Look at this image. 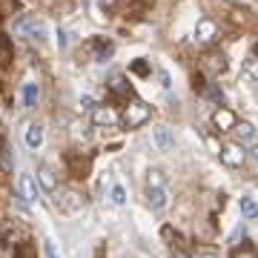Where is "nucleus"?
<instances>
[{
	"mask_svg": "<svg viewBox=\"0 0 258 258\" xmlns=\"http://www.w3.org/2000/svg\"><path fill=\"white\" fill-rule=\"evenodd\" d=\"M247 155L252 158V161H258V147H252V149H249V152H247Z\"/></svg>",
	"mask_w": 258,
	"mask_h": 258,
	"instance_id": "29",
	"label": "nucleus"
},
{
	"mask_svg": "<svg viewBox=\"0 0 258 258\" xmlns=\"http://www.w3.org/2000/svg\"><path fill=\"white\" fill-rule=\"evenodd\" d=\"M109 86H112V92H115V95H129V92H132V89H129V83L123 81L120 75H115V78H112Z\"/></svg>",
	"mask_w": 258,
	"mask_h": 258,
	"instance_id": "21",
	"label": "nucleus"
},
{
	"mask_svg": "<svg viewBox=\"0 0 258 258\" xmlns=\"http://www.w3.org/2000/svg\"><path fill=\"white\" fill-rule=\"evenodd\" d=\"M15 29H18V32H23V35H29V37H43V35H46V26H43L37 18L18 20V23H15Z\"/></svg>",
	"mask_w": 258,
	"mask_h": 258,
	"instance_id": "8",
	"label": "nucleus"
},
{
	"mask_svg": "<svg viewBox=\"0 0 258 258\" xmlns=\"http://www.w3.org/2000/svg\"><path fill=\"white\" fill-rule=\"evenodd\" d=\"M252 57H258V40H255V46H252Z\"/></svg>",
	"mask_w": 258,
	"mask_h": 258,
	"instance_id": "32",
	"label": "nucleus"
},
{
	"mask_svg": "<svg viewBox=\"0 0 258 258\" xmlns=\"http://www.w3.org/2000/svg\"><path fill=\"white\" fill-rule=\"evenodd\" d=\"M218 155H221V164L230 166V169H238V166H244V161H247V152H244V147L241 144H221V149H218Z\"/></svg>",
	"mask_w": 258,
	"mask_h": 258,
	"instance_id": "2",
	"label": "nucleus"
},
{
	"mask_svg": "<svg viewBox=\"0 0 258 258\" xmlns=\"http://www.w3.org/2000/svg\"><path fill=\"white\" fill-rule=\"evenodd\" d=\"M43 255L46 258H57V252H55V241H43Z\"/></svg>",
	"mask_w": 258,
	"mask_h": 258,
	"instance_id": "24",
	"label": "nucleus"
},
{
	"mask_svg": "<svg viewBox=\"0 0 258 258\" xmlns=\"http://www.w3.org/2000/svg\"><path fill=\"white\" fill-rule=\"evenodd\" d=\"M109 198H112V204L123 207V204H126V189H123L120 184H115V186H112V192H109Z\"/></svg>",
	"mask_w": 258,
	"mask_h": 258,
	"instance_id": "22",
	"label": "nucleus"
},
{
	"mask_svg": "<svg viewBox=\"0 0 258 258\" xmlns=\"http://www.w3.org/2000/svg\"><path fill=\"white\" fill-rule=\"evenodd\" d=\"M92 46H95V57L98 60H106V57L115 52V46H112L109 40H103V37H98V40H92Z\"/></svg>",
	"mask_w": 258,
	"mask_h": 258,
	"instance_id": "18",
	"label": "nucleus"
},
{
	"mask_svg": "<svg viewBox=\"0 0 258 258\" xmlns=\"http://www.w3.org/2000/svg\"><path fill=\"white\" fill-rule=\"evenodd\" d=\"M235 123H238V118H235V112L230 106H218V109L212 112V126L218 129V132H232Z\"/></svg>",
	"mask_w": 258,
	"mask_h": 258,
	"instance_id": "4",
	"label": "nucleus"
},
{
	"mask_svg": "<svg viewBox=\"0 0 258 258\" xmlns=\"http://www.w3.org/2000/svg\"><path fill=\"white\" fill-rule=\"evenodd\" d=\"M207 69H210L212 75L224 72V69H227V57H224V55H210V57H207Z\"/></svg>",
	"mask_w": 258,
	"mask_h": 258,
	"instance_id": "20",
	"label": "nucleus"
},
{
	"mask_svg": "<svg viewBox=\"0 0 258 258\" xmlns=\"http://www.w3.org/2000/svg\"><path fill=\"white\" fill-rule=\"evenodd\" d=\"M241 215H244V221L258 218V204H255L252 195H244V198H241Z\"/></svg>",
	"mask_w": 258,
	"mask_h": 258,
	"instance_id": "16",
	"label": "nucleus"
},
{
	"mask_svg": "<svg viewBox=\"0 0 258 258\" xmlns=\"http://www.w3.org/2000/svg\"><path fill=\"white\" fill-rule=\"evenodd\" d=\"M232 132L238 135L241 147H244V144H252V141H255V135H258L255 123H249V120H238V123H235V129H232Z\"/></svg>",
	"mask_w": 258,
	"mask_h": 258,
	"instance_id": "11",
	"label": "nucleus"
},
{
	"mask_svg": "<svg viewBox=\"0 0 258 258\" xmlns=\"http://www.w3.org/2000/svg\"><path fill=\"white\" fill-rule=\"evenodd\" d=\"M18 189H20V198L26 204H35L37 198H40V189H37V181L32 172H23V175L18 178Z\"/></svg>",
	"mask_w": 258,
	"mask_h": 258,
	"instance_id": "5",
	"label": "nucleus"
},
{
	"mask_svg": "<svg viewBox=\"0 0 258 258\" xmlns=\"http://www.w3.org/2000/svg\"><path fill=\"white\" fill-rule=\"evenodd\" d=\"M81 109H95L92 95H81Z\"/></svg>",
	"mask_w": 258,
	"mask_h": 258,
	"instance_id": "25",
	"label": "nucleus"
},
{
	"mask_svg": "<svg viewBox=\"0 0 258 258\" xmlns=\"http://www.w3.org/2000/svg\"><path fill=\"white\" fill-rule=\"evenodd\" d=\"M57 210L60 212H81L83 210V198L75 189H69V192H63L60 198H57Z\"/></svg>",
	"mask_w": 258,
	"mask_h": 258,
	"instance_id": "9",
	"label": "nucleus"
},
{
	"mask_svg": "<svg viewBox=\"0 0 258 258\" xmlns=\"http://www.w3.org/2000/svg\"><path fill=\"white\" fill-rule=\"evenodd\" d=\"M37 186L40 189H46V192H57V175L52 166H37Z\"/></svg>",
	"mask_w": 258,
	"mask_h": 258,
	"instance_id": "7",
	"label": "nucleus"
},
{
	"mask_svg": "<svg viewBox=\"0 0 258 258\" xmlns=\"http://www.w3.org/2000/svg\"><path fill=\"white\" fill-rule=\"evenodd\" d=\"M147 189H166V172L164 169H149L147 172Z\"/></svg>",
	"mask_w": 258,
	"mask_h": 258,
	"instance_id": "15",
	"label": "nucleus"
},
{
	"mask_svg": "<svg viewBox=\"0 0 258 258\" xmlns=\"http://www.w3.org/2000/svg\"><path fill=\"white\" fill-rule=\"evenodd\" d=\"M169 258H192V255H189V252H186V249L175 247V249H172V252H169Z\"/></svg>",
	"mask_w": 258,
	"mask_h": 258,
	"instance_id": "26",
	"label": "nucleus"
},
{
	"mask_svg": "<svg viewBox=\"0 0 258 258\" xmlns=\"http://www.w3.org/2000/svg\"><path fill=\"white\" fill-rule=\"evenodd\" d=\"M152 141H155V147L161 149V152L172 149V144H175V138H172V129L166 126V123H158V126H152Z\"/></svg>",
	"mask_w": 258,
	"mask_h": 258,
	"instance_id": "6",
	"label": "nucleus"
},
{
	"mask_svg": "<svg viewBox=\"0 0 258 258\" xmlns=\"http://www.w3.org/2000/svg\"><path fill=\"white\" fill-rule=\"evenodd\" d=\"M0 161H3V166H6V169H12V161H9V149H3V152H0Z\"/></svg>",
	"mask_w": 258,
	"mask_h": 258,
	"instance_id": "27",
	"label": "nucleus"
},
{
	"mask_svg": "<svg viewBox=\"0 0 258 258\" xmlns=\"http://www.w3.org/2000/svg\"><path fill=\"white\" fill-rule=\"evenodd\" d=\"M241 78L244 83H258V57H247L241 63Z\"/></svg>",
	"mask_w": 258,
	"mask_h": 258,
	"instance_id": "14",
	"label": "nucleus"
},
{
	"mask_svg": "<svg viewBox=\"0 0 258 258\" xmlns=\"http://www.w3.org/2000/svg\"><path fill=\"white\" fill-rule=\"evenodd\" d=\"M198 258H218V255H212V252H201Z\"/></svg>",
	"mask_w": 258,
	"mask_h": 258,
	"instance_id": "31",
	"label": "nucleus"
},
{
	"mask_svg": "<svg viewBox=\"0 0 258 258\" xmlns=\"http://www.w3.org/2000/svg\"><path fill=\"white\" fill-rule=\"evenodd\" d=\"M149 115H152L149 103L132 101L126 109H123V115H120V123H123V129H138V126H144V123L149 120Z\"/></svg>",
	"mask_w": 258,
	"mask_h": 258,
	"instance_id": "1",
	"label": "nucleus"
},
{
	"mask_svg": "<svg viewBox=\"0 0 258 258\" xmlns=\"http://www.w3.org/2000/svg\"><path fill=\"white\" fill-rule=\"evenodd\" d=\"M37 98H40L37 83H26V86H23V106H26V109H35V106H37Z\"/></svg>",
	"mask_w": 258,
	"mask_h": 258,
	"instance_id": "17",
	"label": "nucleus"
},
{
	"mask_svg": "<svg viewBox=\"0 0 258 258\" xmlns=\"http://www.w3.org/2000/svg\"><path fill=\"white\" fill-rule=\"evenodd\" d=\"M227 3H232V6H244L247 0H227Z\"/></svg>",
	"mask_w": 258,
	"mask_h": 258,
	"instance_id": "30",
	"label": "nucleus"
},
{
	"mask_svg": "<svg viewBox=\"0 0 258 258\" xmlns=\"http://www.w3.org/2000/svg\"><path fill=\"white\" fill-rule=\"evenodd\" d=\"M207 95H210L212 101H218V103L224 101V89H218V83H212L210 89H207Z\"/></svg>",
	"mask_w": 258,
	"mask_h": 258,
	"instance_id": "23",
	"label": "nucleus"
},
{
	"mask_svg": "<svg viewBox=\"0 0 258 258\" xmlns=\"http://www.w3.org/2000/svg\"><path fill=\"white\" fill-rule=\"evenodd\" d=\"M230 258H258V249L252 247V244H247V241H244L241 247H235L230 252Z\"/></svg>",
	"mask_w": 258,
	"mask_h": 258,
	"instance_id": "19",
	"label": "nucleus"
},
{
	"mask_svg": "<svg viewBox=\"0 0 258 258\" xmlns=\"http://www.w3.org/2000/svg\"><path fill=\"white\" fill-rule=\"evenodd\" d=\"M98 3H101L103 9H115L118 6V0H98Z\"/></svg>",
	"mask_w": 258,
	"mask_h": 258,
	"instance_id": "28",
	"label": "nucleus"
},
{
	"mask_svg": "<svg viewBox=\"0 0 258 258\" xmlns=\"http://www.w3.org/2000/svg\"><path fill=\"white\" fill-rule=\"evenodd\" d=\"M118 120V115L112 112V106H95L92 109V123L95 126H112Z\"/></svg>",
	"mask_w": 258,
	"mask_h": 258,
	"instance_id": "10",
	"label": "nucleus"
},
{
	"mask_svg": "<svg viewBox=\"0 0 258 258\" xmlns=\"http://www.w3.org/2000/svg\"><path fill=\"white\" fill-rule=\"evenodd\" d=\"M23 138H26V147L29 149H40V147H43V126H40V123H29Z\"/></svg>",
	"mask_w": 258,
	"mask_h": 258,
	"instance_id": "12",
	"label": "nucleus"
},
{
	"mask_svg": "<svg viewBox=\"0 0 258 258\" xmlns=\"http://www.w3.org/2000/svg\"><path fill=\"white\" fill-rule=\"evenodd\" d=\"M147 204L152 210H166L169 195H166V189H147Z\"/></svg>",
	"mask_w": 258,
	"mask_h": 258,
	"instance_id": "13",
	"label": "nucleus"
},
{
	"mask_svg": "<svg viewBox=\"0 0 258 258\" xmlns=\"http://www.w3.org/2000/svg\"><path fill=\"white\" fill-rule=\"evenodd\" d=\"M215 37H218V23H215V20H210V18H201V20H198V26H195V43L210 46Z\"/></svg>",
	"mask_w": 258,
	"mask_h": 258,
	"instance_id": "3",
	"label": "nucleus"
}]
</instances>
